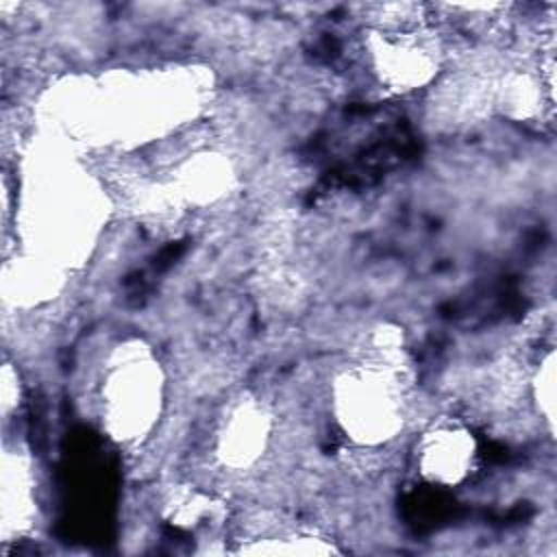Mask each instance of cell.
Returning <instances> with one entry per match:
<instances>
[{
	"label": "cell",
	"instance_id": "cell-1",
	"mask_svg": "<svg viewBox=\"0 0 557 557\" xmlns=\"http://www.w3.org/2000/svg\"><path fill=\"white\" fill-rule=\"evenodd\" d=\"M161 370L148 355H128L107 372L102 385V407L111 433L120 440L146 435L161 411Z\"/></svg>",
	"mask_w": 557,
	"mask_h": 557
},
{
	"label": "cell",
	"instance_id": "cell-2",
	"mask_svg": "<svg viewBox=\"0 0 557 557\" xmlns=\"http://www.w3.org/2000/svg\"><path fill=\"white\" fill-rule=\"evenodd\" d=\"M416 457L426 479L459 483L474 466L472 433L457 420L437 422L422 433Z\"/></svg>",
	"mask_w": 557,
	"mask_h": 557
}]
</instances>
